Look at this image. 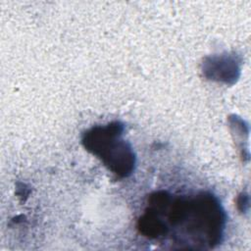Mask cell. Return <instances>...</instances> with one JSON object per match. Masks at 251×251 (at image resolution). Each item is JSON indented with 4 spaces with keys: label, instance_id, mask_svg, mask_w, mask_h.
<instances>
[{
    "label": "cell",
    "instance_id": "6da1fadb",
    "mask_svg": "<svg viewBox=\"0 0 251 251\" xmlns=\"http://www.w3.org/2000/svg\"><path fill=\"white\" fill-rule=\"evenodd\" d=\"M145 210L162 222L164 238L170 237L179 247L211 249L223 240L226 216L218 198L209 192L175 196L156 191L148 197Z\"/></svg>",
    "mask_w": 251,
    "mask_h": 251
},
{
    "label": "cell",
    "instance_id": "7a4b0ae2",
    "mask_svg": "<svg viewBox=\"0 0 251 251\" xmlns=\"http://www.w3.org/2000/svg\"><path fill=\"white\" fill-rule=\"evenodd\" d=\"M125 126L120 122L95 126L81 138L83 147L96 156L117 177L130 176L135 166V155L130 144L123 138Z\"/></svg>",
    "mask_w": 251,
    "mask_h": 251
},
{
    "label": "cell",
    "instance_id": "3957f363",
    "mask_svg": "<svg viewBox=\"0 0 251 251\" xmlns=\"http://www.w3.org/2000/svg\"><path fill=\"white\" fill-rule=\"evenodd\" d=\"M207 72H211L213 77L218 80H225L228 82L229 79L236 77V73L239 71L236 61L230 57L214 58L208 63V67L205 69Z\"/></svg>",
    "mask_w": 251,
    "mask_h": 251
}]
</instances>
